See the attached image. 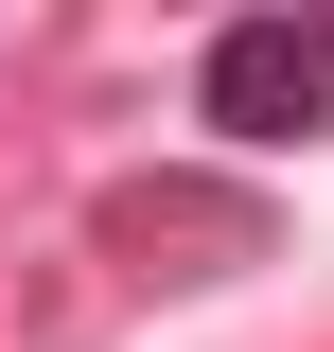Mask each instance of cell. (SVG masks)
Masks as SVG:
<instances>
[{"instance_id":"2","label":"cell","mask_w":334,"mask_h":352,"mask_svg":"<svg viewBox=\"0 0 334 352\" xmlns=\"http://www.w3.org/2000/svg\"><path fill=\"white\" fill-rule=\"evenodd\" d=\"M299 18H317V53H334V0H299Z\"/></svg>"},{"instance_id":"1","label":"cell","mask_w":334,"mask_h":352,"mask_svg":"<svg viewBox=\"0 0 334 352\" xmlns=\"http://www.w3.org/2000/svg\"><path fill=\"white\" fill-rule=\"evenodd\" d=\"M194 124L229 141V159H282V141H334V53L299 0H264V18H229V36L194 53Z\"/></svg>"}]
</instances>
